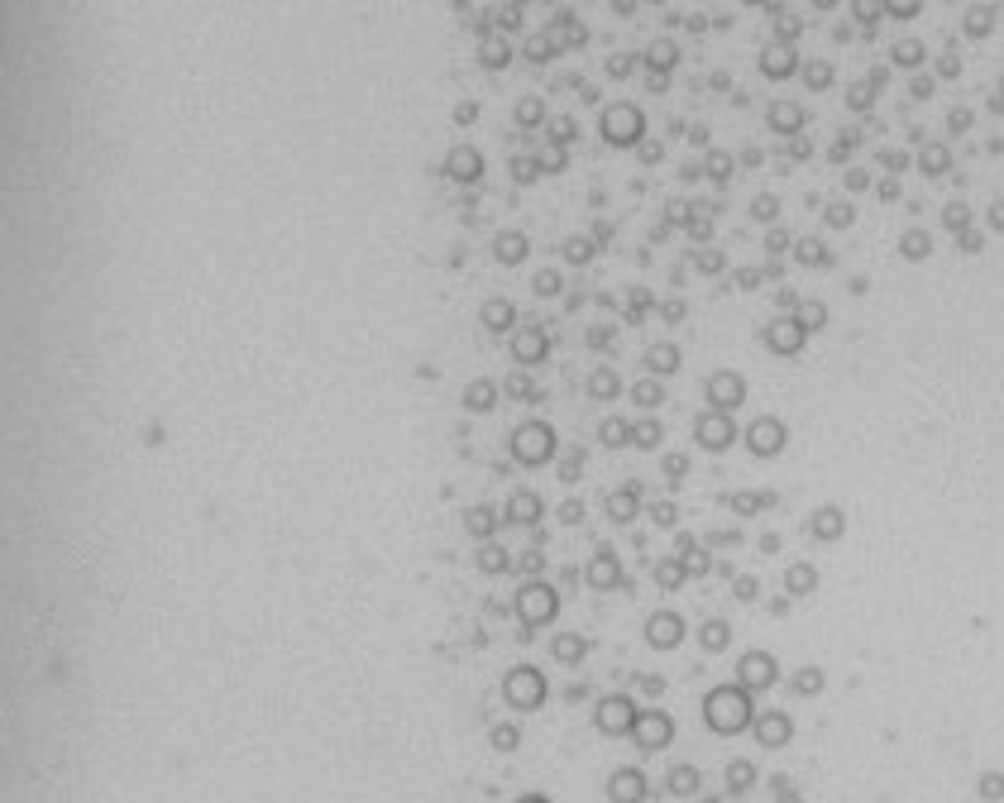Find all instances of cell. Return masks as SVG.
Wrapping results in <instances>:
<instances>
[{
  "instance_id": "cell-1",
  "label": "cell",
  "mask_w": 1004,
  "mask_h": 803,
  "mask_svg": "<svg viewBox=\"0 0 1004 803\" xmlns=\"http://www.w3.org/2000/svg\"><path fill=\"white\" fill-rule=\"evenodd\" d=\"M808 340H813V335L804 330L799 311H794V316H770L761 326V345L770 349V354H780V359H799L808 349Z\"/></svg>"
},
{
  "instance_id": "cell-2",
  "label": "cell",
  "mask_w": 1004,
  "mask_h": 803,
  "mask_svg": "<svg viewBox=\"0 0 1004 803\" xmlns=\"http://www.w3.org/2000/svg\"><path fill=\"white\" fill-rule=\"evenodd\" d=\"M746 450L756 459H780L785 455V445H789V426L780 421V416H756L751 426H746Z\"/></svg>"
},
{
  "instance_id": "cell-3",
  "label": "cell",
  "mask_w": 1004,
  "mask_h": 803,
  "mask_svg": "<svg viewBox=\"0 0 1004 803\" xmlns=\"http://www.w3.org/2000/svg\"><path fill=\"white\" fill-rule=\"evenodd\" d=\"M708 402L718 407V412H737L746 402V383H742V373H732V369H718L713 378H708Z\"/></svg>"
},
{
  "instance_id": "cell-4",
  "label": "cell",
  "mask_w": 1004,
  "mask_h": 803,
  "mask_svg": "<svg viewBox=\"0 0 1004 803\" xmlns=\"http://www.w3.org/2000/svg\"><path fill=\"white\" fill-rule=\"evenodd\" d=\"M732 440H737V426H732V416H727V412H708L699 421V445H703V450L722 455Z\"/></svg>"
},
{
  "instance_id": "cell-5",
  "label": "cell",
  "mask_w": 1004,
  "mask_h": 803,
  "mask_svg": "<svg viewBox=\"0 0 1004 803\" xmlns=\"http://www.w3.org/2000/svg\"><path fill=\"white\" fill-rule=\"evenodd\" d=\"M550 450H555V440H550L546 426H526L512 440V455L522 459V464H541V459H550Z\"/></svg>"
},
{
  "instance_id": "cell-6",
  "label": "cell",
  "mask_w": 1004,
  "mask_h": 803,
  "mask_svg": "<svg viewBox=\"0 0 1004 803\" xmlns=\"http://www.w3.org/2000/svg\"><path fill=\"white\" fill-rule=\"evenodd\" d=\"M799 321H804L808 335H823V330L832 326V306L823 302L818 292H813V297H804V302H799Z\"/></svg>"
},
{
  "instance_id": "cell-7",
  "label": "cell",
  "mask_w": 1004,
  "mask_h": 803,
  "mask_svg": "<svg viewBox=\"0 0 1004 803\" xmlns=\"http://www.w3.org/2000/svg\"><path fill=\"white\" fill-rule=\"evenodd\" d=\"M512 349H517V359H522V364H536V359L546 354V335H541L536 326H526L522 335L512 340Z\"/></svg>"
},
{
  "instance_id": "cell-8",
  "label": "cell",
  "mask_w": 1004,
  "mask_h": 803,
  "mask_svg": "<svg viewBox=\"0 0 1004 803\" xmlns=\"http://www.w3.org/2000/svg\"><path fill=\"white\" fill-rule=\"evenodd\" d=\"M589 392H593V397H612V392H617V378H612L608 369H598L589 378Z\"/></svg>"
},
{
  "instance_id": "cell-9",
  "label": "cell",
  "mask_w": 1004,
  "mask_h": 803,
  "mask_svg": "<svg viewBox=\"0 0 1004 803\" xmlns=\"http://www.w3.org/2000/svg\"><path fill=\"white\" fill-rule=\"evenodd\" d=\"M632 397L641 402V407H660V402H665V392H660V383H636V392H632Z\"/></svg>"
}]
</instances>
